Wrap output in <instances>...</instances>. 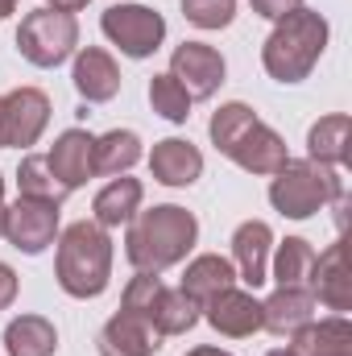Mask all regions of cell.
I'll use <instances>...</instances> for the list:
<instances>
[{
	"label": "cell",
	"instance_id": "9c48e42d",
	"mask_svg": "<svg viewBox=\"0 0 352 356\" xmlns=\"http://www.w3.org/2000/svg\"><path fill=\"white\" fill-rule=\"evenodd\" d=\"M50 120V99L38 88H17L0 95V149H25L42 137Z\"/></svg>",
	"mask_w": 352,
	"mask_h": 356
},
{
	"label": "cell",
	"instance_id": "6da1fadb",
	"mask_svg": "<svg viewBox=\"0 0 352 356\" xmlns=\"http://www.w3.org/2000/svg\"><path fill=\"white\" fill-rule=\"evenodd\" d=\"M199 236V224L186 207H154V211H141L129 220V241H125V253L129 261L137 266V273H162V269L178 266L191 245Z\"/></svg>",
	"mask_w": 352,
	"mask_h": 356
},
{
	"label": "cell",
	"instance_id": "f1b7e54d",
	"mask_svg": "<svg viewBox=\"0 0 352 356\" xmlns=\"http://www.w3.org/2000/svg\"><path fill=\"white\" fill-rule=\"evenodd\" d=\"M182 17L199 29H224L237 17V0H182Z\"/></svg>",
	"mask_w": 352,
	"mask_h": 356
},
{
	"label": "cell",
	"instance_id": "484cf974",
	"mask_svg": "<svg viewBox=\"0 0 352 356\" xmlns=\"http://www.w3.org/2000/svg\"><path fill=\"white\" fill-rule=\"evenodd\" d=\"M17 186H21V199H42V203H63L71 191L54 178L50 170V162H46V154H29L25 162H21V170H17Z\"/></svg>",
	"mask_w": 352,
	"mask_h": 356
},
{
	"label": "cell",
	"instance_id": "5b68a950",
	"mask_svg": "<svg viewBox=\"0 0 352 356\" xmlns=\"http://www.w3.org/2000/svg\"><path fill=\"white\" fill-rule=\"evenodd\" d=\"M344 195V178L336 166H323V162H286L273 182H269V203L290 216V220H307L315 216L323 203H336Z\"/></svg>",
	"mask_w": 352,
	"mask_h": 356
},
{
	"label": "cell",
	"instance_id": "ffe728a7",
	"mask_svg": "<svg viewBox=\"0 0 352 356\" xmlns=\"http://www.w3.org/2000/svg\"><path fill=\"white\" fill-rule=\"evenodd\" d=\"M75 91L88 99V104H104V99H112L116 91H120V71H116V63H112V54L108 50H99V46H88V50H79V58H75Z\"/></svg>",
	"mask_w": 352,
	"mask_h": 356
},
{
	"label": "cell",
	"instance_id": "8d00e7d4",
	"mask_svg": "<svg viewBox=\"0 0 352 356\" xmlns=\"http://www.w3.org/2000/svg\"><path fill=\"white\" fill-rule=\"evenodd\" d=\"M0 224H4V207H0Z\"/></svg>",
	"mask_w": 352,
	"mask_h": 356
},
{
	"label": "cell",
	"instance_id": "603a6c76",
	"mask_svg": "<svg viewBox=\"0 0 352 356\" xmlns=\"http://www.w3.org/2000/svg\"><path fill=\"white\" fill-rule=\"evenodd\" d=\"M4 348H8V356H54L58 332H54V323L42 319V315H21V319L8 323Z\"/></svg>",
	"mask_w": 352,
	"mask_h": 356
},
{
	"label": "cell",
	"instance_id": "f546056e",
	"mask_svg": "<svg viewBox=\"0 0 352 356\" xmlns=\"http://www.w3.org/2000/svg\"><path fill=\"white\" fill-rule=\"evenodd\" d=\"M294 8H303V0H253V13H262L269 21H282V17L294 13Z\"/></svg>",
	"mask_w": 352,
	"mask_h": 356
},
{
	"label": "cell",
	"instance_id": "7c38bea8",
	"mask_svg": "<svg viewBox=\"0 0 352 356\" xmlns=\"http://www.w3.org/2000/svg\"><path fill=\"white\" fill-rule=\"evenodd\" d=\"M307 290L328 311H352V269H349V257H344V245L340 241L328 245L323 253H315Z\"/></svg>",
	"mask_w": 352,
	"mask_h": 356
},
{
	"label": "cell",
	"instance_id": "4dcf8cb0",
	"mask_svg": "<svg viewBox=\"0 0 352 356\" xmlns=\"http://www.w3.org/2000/svg\"><path fill=\"white\" fill-rule=\"evenodd\" d=\"M13 298H17V273L8 266H0V311H4Z\"/></svg>",
	"mask_w": 352,
	"mask_h": 356
},
{
	"label": "cell",
	"instance_id": "4316f807",
	"mask_svg": "<svg viewBox=\"0 0 352 356\" xmlns=\"http://www.w3.org/2000/svg\"><path fill=\"white\" fill-rule=\"evenodd\" d=\"M311 266H315V249L298 236L282 241L278 245V257H273V277L278 286H307L311 282Z\"/></svg>",
	"mask_w": 352,
	"mask_h": 356
},
{
	"label": "cell",
	"instance_id": "836d02e7",
	"mask_svg": "<svg viewBox=\"0 0 352 356\" xmlns=\"http://www.w3.org/2000/svg\"><path fill=\"white\" fill-rule=\"evenodd\" d=\"M13 4H17V0H0V21H4V17L13 13Z\"/></svg>",
	"mask_w": 352,
	"mask_h": 356
},
{
	"label": "cell",
	"instance_id": "30bf717a",
	"mask_svg": "<svg viewBox=\"0 0 352 356\" xmlns=\"http://www.w3.org/2000/svg\"><path fill=\"white\" fill-rule=\"evenodd\" d=\"M0 236H8L21 253L33 257L46 245H54V236H58V207L42 203V199H17L13 207H4Z\"/></svg>",
	"mask_w": 352,
	"mask_h": 356
},
{
	"label": "cell",
	"instance_id": "83f0119b",
	"mask_svg": "<svg viewBox=\"0 0 352 356\" xmlns=\"http://www.w3.org/2000/svg\"><path fill=\"white\" fill-rule=\"evenodd\" d=\"M150 104H154V112H162V116L175 120V124H182V120L191 116V95L178 88V79L170 71L150 79Z\"/></svg>",
	"mask_w": 352,
	"mask_h": 356
},
{
	"label": "cell",
	"instance_id": "e0dca14e",
	"mask_svg": "<svg viewBox=\"0 0 352 356\" xmlns=\"http://www.w3.org/2000/svg\"><path fill=\"white\" fill-rule=\"evenodd\" d=\"M269 245H273V232L265 220H245L237 232H232V261H237V277L245 286H262L265 282V261H269Z\"/></svg>",
	"mask_w": 352,
	"mask_h": 356
},
{
	"label": "cell",
	"instance_id": "8fae6325",
	"mask_svg": "<svg viewBox=\"0 0 352 356\" xmlns=\"http://www.w3.org/2000/svg\"><path fill=\"white\" fill-rule=\"evenodd\" d=\"M170 75L191 99H207L224 83V58H220V50H211L203 42H182L170 58Z\"/></svg>",
	"mask_w": 352,
	"mask_h": 356
},
{
	"label": "cell",
	"instance_id": "ac0fdd59",
	"mask_svg": "<svg viewBox=\"0 0 352 356\" xmlns=\"http://www.w3.org/2000/svg\"><path fill=\"white\" fill-rule=\"evenodd\" d=\"M290 356H352V323L344 315L336 319H311L290 336Z\"/></svg>",
	"mask_w": 352,
	"mask_h": 356
},
{
	"label": "cell",
	"instance_id": "1f68e13d",
	"mask_svg": "<svg viewBox=\"0 0 352 356\" xmlns=\"http://www.w3.org/2000/svg\"><path fill=\"white\" fill-rule=\"evenodd\" d=\"M46 4H50V8H63V13H79L88 0H46Z\"/></svg>",
	"mask_w": 352,
	"mask_h": 356
},
{
	"label": "cell",
	"instance_id": "52a82bcc",
	"mask_svg": "<svg viewBox=\"0 0 352 356\" xmlns=\"http://www.w3.org/2000/svg\"><path fill=\"white\" fill-rule=\"evenodd\" d=\"M75 42H79L75 13H63V8H38L17 29V50L33 67H58V63H67L71 50H75Z\"/></svg>",
	"mask_w": 352,
	"mask_h": 356
},
{
	"label": "cell",
	"instance_id": "8992f818",
	"mask_svg": "<svg viewBox=\"0 0 352 356\" xmlns=\"http://www.w3.org/2000/svg\"><path fill=\"white\" fill-rule=\"evenodd\" d=\"M120 311L145 319L158 336H182L199 323V302L186 298L182 290H170L158 282V273H137L129 286H125V298H120Z\"/></svg>",
	"mask_w": 352,
	"mask_h": 356
},
{
	"label": "cell",
	"instance_id": "cb8c5ba5",
	"mask_svg": "<svg viewBox=\"0 0 352 356\" xmlns=\"http://www.w3.org/2000/svg\"><path fill=\"white\" fill-rule=\"evenodd\" d=\"M349 133H352V120L344 112L336 116H323L311 133H307V149H311V162H323V166H344L349 162Z\"/></svg>",
	"mask_w": 352,
	"mask_h": 356
},
{
	"label": "cell",
	"instance_id": "44dd1931",
	"mask_svg": "<svg viewBox=\"0 0 352 356\" xmlns=\"http://www.w3.org/2000/svg\"><path fill=\"white\" fill-rule=\"evenodd\" d=\"M232 282H237V269H232V261H228V257L207 253V257H195V261L186 266V273H182V286H178V290L203 307V302H211L220 290H228Z\"/></svg>",
	"mask_w": 352,
	"mask_h": 356
},
{
	"label": "cell",
	"instance_id": "9a60e30c",
	"mask_svg": "<svg viewBox=\"0 0 352 356\" xmlns=\"http://www.w3.org/2000/svg\"><path fill=\"white\" fill-rule=\"evenodd\" d=\"M311 319H315V294L307 286H278V294L262 302V327L273 336H294Z\"/></svg>",
	"mask_w": 352,
	"mask_h": 356
},
{
	"label": "cell",
	"instance_id": "d590c367",
	"mask_svg": "<svg viewBox=\"0 0 352 356\" xmlns=\"http://www.w3.org/2000/svg\"><path fill=\"white\" fill-rule=\"evenodd\" d=\"M269 356H290V353H286V348H278V353H269Z\"/></svg>",
	"mask_w": 352,
	"mask_h": 356
},
{
	"label": "cell",
	"instance_id": "4fadbf2b",
	"mask_svg": "<svg viewBox=\"0 0 352 356\" xmlns=\"http://www.w3.org/2000/svg\"><path fill=\"white\" fill-rule=\"evenodd\" d=\"M203 311H207V323L220 336H253V332H262V302L253 294L237 290V286L220 290L211 302H203Z\"/></svg>",
	"mask_w": 352,
	"mask_h": 356
},
{
	"label": "cell",
	"instance_id": "ba28073f",
	"mask_svg": "<svg viewBox=\"0 0 352 356\" xmlns=\"http://www.w3.org/2000/svg\"><path fill=\"white\" fill-rule=\"evenodd\" d=\"M99 29L104 38H112L129 58H145L162 46L166 38V21L162 13L145 8V4H112L104 17H99Z\"/></svg>",
	"mask_w": 352,
	"mask_h": 356
},
{
	"label": "cell",
	"instance_id": "5bb4252c",
	"mask_svg": "<svg viewBox=\"0 0 352 356\" xmlns=\"http://www.w3.org/2000/svg\"><path fill=\"white\" fill-rule=\"evenodd\" d=\"M91 149H95V137H91L88 129H67L58 141H54V149L46 154V162H50V170L54 178L67 186V191H75V186H83L91 175H95V162H91Z\"/></svg>",
	"mask_w": 352,
	"mask_h": 356
},
{
	"label": "cell",
	"instance_id": "2e32d148",
	"mask_svg": "<svg viewBox=\"0 0 352 356\" xmlns=\"http://www.w3.org/2000/svg\"><path fill=\"white\" fill-rule=\"evenodd\" d=\"M158 348H162V336L129 311L112 315L99 332V356H154Z\"/></svg>",
	"mask_w": 352,
	"mask_h": 356
},
{
	"label": "cell",
	"instance_id": "7402d4cb",
	"mask_svg": "<svg viewBox=\"0 0 352 356\" xmlns=\"http://www.w3.org/2000/svg\"><path fill=\"white\" fill-rule=\"evenodd\" d=\"M91 207H95V224H99V228H120V224H129V220L137 216V207H141V182L116 175L99 195H95Z\"/></svg>",
	"mask_w": 352,
	"mask_h": 356
},
{
	"label": "cell",
	"instance_id": "d6a6232c",
	"mask_svg": "<svg viewBox=\"0 0 352 356\" xmlns=\"http://www.w3.org/2000/svg\"><path fill=\"white\" fill-rule=\"evenodd\" d=\"M186 356H232V353H220V348H191Z\"/></svg>",
	"mask_w": 352,
	"mask_h": 356
},
{
	"label": "cell",
	"instance_id": "d6986e66",
	"mask_svg": "<svg viewBox=\"0 0 352 356\" xmlns=\"http://www.w3.org/2000/svg\"><path fill=\"white\" fill-rule=\"evenodd\" d=\"M150 170H154L158 182H166V186H191L195 178L203 175V154L191 141H182V137H166V141L154 145Z\"/></svg>",
	"mask_w": 352,
	"mask_h": 356
},
{
	"label": "cell",
	"instance_id": "7a4b0ae2",
	"mask_svg": "<svg viewBox=\"0 0 352 356\" xmlns=\"http://www.w3.org/2000/svg\"><path fill=\"white\" fill-rule=\"evenodd\" d=\"M216 149L224 158H232L241 170L249 175H278L290 158H286V141L257 120V112L249 104H224L211 124H207Z\"/></svg>",
	"mask_w": 352,
	"mask_h": 356
},
{
	"label": "cell",
	"instance_id": "277c9868",
	"mask_svg": "<svg viewBox=\"0 0 352 356\" xmlns=\"http://www.w3.org/2000/svg\"><path fill=\"white\" fill-rule=\"evenodd\" d=\"M58 286L71 294V298H95L108 290V277H112V241L99 224L79 220L63 232L58 241Z\"/></svg>",
	"mask_w": 352,
	"mask_h": 356
},
{
	"label": "cell",
	"instance_id": "e575fe53",
	"mask_svg": "<svg viewBox=\"0 0 352 356\" xmlns=\"http://www.w3.org/2000/svg\"><path fill=\"white\" fill-rule=\"evenodd\" d=\"M0 207H4V178H0Z\"/></svg>",
	"mask_w": 352,
	"mask_h": 356
},
{
	"label": "cell",
	"instance_id": "3957f363",
	"mask_svg": "<svg viewBox=\"0 0 352 356\" xmlns=\"http://www.w3.org/2000/svg\"><path fill=\"white\" fill-rule=\"evenodd\" d=\"M323 46H328V21L319 13H311V8H294L265 38L262 63L278 83H298V79L311 75Z\"/></svg>",
	"mask_w": 352,
	"mask_h": 356
},
{
	"label": "cell",
	"instance_id": "d4e9b609",
	"mask_svg": "<svg viewBox=\"0 0 352 356\" xmlns=\"http://www.w3.org/2000/svg\"><path fill=\"white\" fill-rule=\"evenodd\" d=\"M137 158H141V141L133 129H112V133L95 137V149H91L95 175H125L137 166Z\"/></svg>",
	"mask_w": 352,
	"mask_h": 356
}]
</instances>
